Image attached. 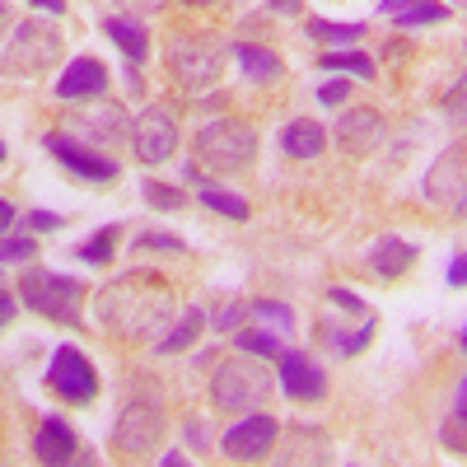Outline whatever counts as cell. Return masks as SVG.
<instances>
[{"mask_svg": "<svg viewBox=\"0 0 467 467\" xmlns=\"http://www.w3.org/2000/svg\"><path fill=\"white\" fill-rule=\"evenodd\" d=\"M444 444L453 453H462V416H453V425H444Z\"/></svg>", "mask_w": 467, "mask_h": 467, "instance_id": "60d3db41", "label": "cell"}, {"mask_svg": "<svg viewBox=\"0 0 467 467\" xmlns=\"http://www.w3.org/2000/svg\"><path fill=\"white\" fill-rule=\"evenodd\" d=\"M108 85H112V75H108V66L99 61V57H75L70 66H66V75L57 80V99H103L108 94Z\"/></svg>", "mask_w": 467, "mask_h": 467, "instance_id": "5bb4252c", "label": "cell"}, {"mask_svg": "<svg viewBox=\"0 0 467 467\" xmlns=\"http://www.w3.org/2000/svg\"><path fill=\"white\" fill-rule=\"evenodd\" d=\"M131 145H136V160L140 164H164L173 160L178 150V122L169 108H145L136 122H131Z\"/></svg>", "mask_w": 467, "mask_h": 467, "instance_id": "30bf717a", "label": "cell"}, {"mask_svg": "<svg viewBox=\"0 0 467 467\" xmlns=\"http://www.w3.org/2000/svg\"><path fill=\"white\" fill-rule=\"evenodd\" d=\"M462 262H467L462 253L449 262V285H453V290H462V285H467V266H462Z\"/></svg>", "mask_w": 467, "mask_h": 467, "instance_id": "ab89813d", "label": "cell"}, {"mask_svg": "<svg viewBox=\"0 0 467 467\" xmlns=\"http://www.w3.org/2000/svg\"><path fill=\"white\" fill-rule=\"evenodd\" d=\"M323 332V346L327 350H337V356H360V350L374 341V332H379V314H360V327L356 332H341V327H318Z\"/></svg>", "mask_w": 467, "mask_h": 467, "instance_id": "7402d4cb", "label": "cell"}, {"mask_svg": "<svg viewBox=\"0 0 467 467\" xmlns=\"http://www.w3.org/2000/svg\"><path fill=\"white\" fill-rule=\"evenodd\" d=\"M10 28V0H0V33Z\"/></svg>", "mask_w": 467, "mask_h": 467, "instance_id": "c3c4849f", "label": "cell"}, {"mask_svg": "<svg viewBox=\"0 0 467 467\" xmlns=\"http://www.w3.org/2000/svg\"><path fill=\"white\" fill-rule=\"evenodd\" d=\"M244 314H248V304H224V308H220V314H215L211 323H215L220 332H234V327L244 323Z\"/></svg>", "mask_w": 467, "mask_h": 467, "instance_id": "8d00e7d4", "label": "cell"}, {"mask_svg": "<svg viewBox=\"0 0 467 467\" xmlns=\"http://www.w3.org/2000/svg\"><path fill=\"white\" fill-rule=\"evenodd\" d=\"M15 308H19V304H15V295H10L5 285H0V327H10V323H15Z\"/></svg>", "mask_w": 467, "mask_h": 467, "instance_id": "f35d334b", "label": "cell"}, {"mask_svg": "<svg viewBox=\"0 0 467 467\" xmlns=\"http://www.w3.org/2000/svg\"><path fill=\"white\" fill-rule=\"evenodd\" d=\"M43 145L52 150V160H57L61 169H70L75 178H85V182H112L117 173H122V169H117V160L89 150L85 140H75V136H66V131H52Z\"/></svg>", "mask_w": 467, "mask_h": 467, "instance_id": "7c38bea8", "label": "cell"}, {"mask_svg": "<svg viewBox=\"0 0 467 467\" xmlns=\"http://www.w3.org/2000/svg\"><path fill=\"white\" fill-rule=\"evenodd\" d=\"M187 440L202 449V444H206V420H187Z\"/></svg>", "mask_w": 467, "mask_h": 467, "instance_id": "ee69618b", "label": "cell"}, {"mask_svg": "<svg viewBox=\"0 0 467 467\" xmlns=\"http://www.w3.org/2000/svg\"><path fill=\"white\" fill-rule=\"evenodd\" d=\"M271 10L276 15H299V0H271Z\"/></svg>", "mask_w": 467, "mask_h": 467, "instance_id": "7dc6e473", "label": "cell"}, {"mask_svg": "<svg viewBox=\"0 0 467 467\" xmlns=\"http://www.w3.org/2000/svg\"><path fill=\"white\" fill-rule=\"evenodd\" d=\"M202 327H206V314H202L197 304H187V314L173 323V332L154 341V356H178V350H187L192 341L202 337Z\"/></svg>", "mask_w": 467, "mask_h": 467, "instance_id": "603a6c76", "label": "cell"}, {"mask_svg": "<svg viewBox=\"0 0 467 467\" xmlns=\"http://www.w3.org/2000/svg\"><path fill=\"white\" fill-rule=\"evenodd\" d=\"M33 10H43V15H66V0H28Z\"/></svg>", "mask_w": 467, "mask_h": 467, "instance_id": "7bdbcfd3", "label": "cell"}, {"mask_svg": "<svg viewBox=\"0 0 467 467\" xmlns=\"http://www.w3.org/2000/svg\"><path fill=\"white\" fill-rule=\"evenodd\" d=\"M182 5H215V0H182Z\"/></svg>", "mask_w": 467, "mask_h": 467, "instance_id": "681fc988", "label": "cell"}, {"mask_svg": "<svg viewBox=\"0 0 467 467\" xmlns=\"http://www.w3.org/2000/svg\"><path fill=\"white\" fill-rule=\"evenodd\" d=\"M5 154H10V145H5V140H0V164H5Z\"/></svg>", "mask_w": 467, "mask_h": 467, "instance_id": "f907efd6", "label": "cell"}, {"mask_svg": "<svg viewBox=\"0 0 467 467\" xmlns=\"http://www.w3.org/2000/svg\"><path fill=\"white\" fill-rule=\"evenodd\" d=\"M411 5H420V0H383L379 10H383L388 19H393V15H402V10H411Z\"/></svg>", "mask_w": 467, "mask_h": 467, "instance_id": "b9f144b4", "label": "cell"}, {"mask_svg": "<svg viewBox=\"0 0 467 467\" xmlns=\"http://www.w3.org/2000/svg\"><path fill=\"white\" fill-rule=\"evenodd\" d=\"M453 5H462V0H453Z\"/></svg>", "mask_w": 467, "mask_h": 467, "instance_id": "816d5d0a", "label": "cell"}, {"mask_svg": "<svg viewBox=\"0 0 467 467\" xmlns=\"http://www.w3.org/2000/svg\"><path fill=\"white\" fill-rule=\"evenodd\" d=\"M271 388H276V383H271L266 365L239 356V360H224L211 374V402L220 411H262L271 402Z\"/></svg>", "mask_w": 467, "mask_h": 467, "instance_id": "5b68a950", "label": "cell"}, {"mask_svg": "<svg viewBox=\"0 0 467 467\" xmlns=\"http://www.w3.org/2000/svg\"><path fill=\"white\" fill-rule=\"evenodd\" d=\"M75 449H80V440H75V431L61 416H47L43 425H37V435H33V458L37 462H70Z\"/></svg>", "mask_w": 467, "mask_h": 467, "instance_id": "e0dca14e", "label": "cell"}, {"mask_svg": "<svg viewBox=\"0 0 467 467\" xmlns=\"http://www.w3.org/2000/svg\"><path fill=\"white\" fill-rule=\"evenodd\" d=\"M276 435H281L276 416L253 411V416H244L239 425H229V431H224L220 453H224V458H234V462H257V458H266V453H271Z\"/></svg>", "mask_w": 467, "mask_h": 467, "instance_id": "8fae6325", "label": "cell"}, {"mask_svg": "<svg viewBox=\"0 0 467 467\" xmlns=\"http://www.w3.org/2000/svg\"><path fill=\"white\" fill-rule=\"evenodd\" d=\"M47 388L61 402H75V407H89L99 398V374L80 346H57V356L47 365Z\"/></svg>", "mask_w": 467, "mask_h": 467, "instance_id": "ba28073f", "label": "cell"}, {"mask_svg": "<svg viewBox=\"0 0 467 467\" xmlns=\"http://www.w3.org/2000/svg\"><path fill=\"white\" fill-rule=\"evenodd\" d=\"M10 224H15V206L0 197V234H10Z\"/></svg>", "mask_w": 467, "mask_h": 467, "instance_id": "bcb514c9", "label": "cell"}, {"mask_svg": "<svg viewBox=\"0 0 467 467\" xmlns=\"http://www.w3.org/2000/svg\"><path fill=\"white\" fill-rule=\"evenodd\" d=\"M308 37H318L327 47H350L356 37H365V24H332V19H308Z\"/></svg>", "mask_w": 467, "mask_h": 467, "instance_id": "83f0119b", "label": "cell"}, {"mask_svg": "<svg viewBox=\"0 0 467 467\" xmlns=\"http://www.w3.org/2000/svg\"><path fill=\"white\" fill-rule=\"evenodd\" d=\"M131 248L136 253H187V244L178 239V234H160V229H145Z\"/></svg>", "mask_w": 467, "mask_h": 467, "instance_id": "1f68e13d", "label": "cell"}, {"mask_svg": "<svg viewBox=\"0 0 467 467\" xmlns=\"http://www.w3.org/2000/svg\"><path fill=\"white\" fill-rule=\"evenodd\" d=\"M323 70H337V75H360V80H374V61L365 52H350V47H332L318 57Z\"/></svg>", "mask_w": 467, "mask_h": 467, "instance_id": "484cf974", "label": "cell"}, {"mask_svg": "<svg viewBox=\"0 0 467 467\" xmlns=\"http://www.w3.org/2000/svg\"><path fill=\"white\" fill-rule=\"evenodd\" d=\"M323 150H327V131H323V122H314V117H299V122H290L281 131L285 160H318Z\"/></svg>", "mask_w": 467, "mask_h": 467, "instance_id": "ac0fdd59", "label": "cell"}, {"mask_svg": "<svg viewBox=\"0 0 467 467\" xmlns=\"http://www.w3.org/2000/svg\"><path fill=\"white\" fill-rule=\"evenodd\" d=\"M140 197L150 211H182L187 206V192H178L169 182H140Z\"/></svg>", "mask_w": 467, "mask_h": 467, "instance_id": "4dcf8cb0", "label": "cell"}, {"mask_svg": "<svg viewBox=\"0 0 467 467\" xmlns=\"http://www.w3.org/2000/svg\"><path fill=\"white\" fill-rule=\"evenodd\" d=\"M19 299L61 327H80L85 323V285L75 276H61V271L47 266H28L19 276Z\"/></svg>", "mask_w": 467, "mask_h": 467, "instance_id": "7a4b0ae2", "label": "cell"}, {"mask_svg": "<svg viewBox=\"0 0 467 467\" xmlns=\"http://www.w3.org/2000/svg\"><path fill=\"white\" fill-rule=\"evenodd\" d=\"M411 262H416V244L398 239V234H383V239H374V248L365 253V266L383 281H398Z\"/></svg>", "mask_w": 467, "mask_h": 467, "instance_id": "2e32d148", "label": "cell"}, {"mask_svg": "<svg viewBox=\"0 0 467 467\" xmlns=\"http://www.w3.org/2000/svg\"><path fill=\"white\" fill-rule=\"evenodd\" d=\"M103 33L112 37L117 47H122V57H127V66L136 70L145 57H150V37H145V28H140V19H127V15H112L108 24H103Z\"/></svg>", "mask_w": 467, "mask_h": 467, "instance_id": "44dd1931", "label": "cell"}, {"mask_svg": "<svg viewBox=\"0 0 467 467\" xmlns=\"http://www.w3.org/2000/svg\"><path fill=\"white\" fill-rule=\"evenodd\" d=\"M346 94H350L346 80H327V85L318 89V103H323V108H337V103H346Z\"/></svg>", "mask_w": 467, "mask_h": 467, "instance_id": "74e56055", "label": "cell"}, {"mask_svg": "<svg viewBox=\"0 0 467 467\" xmlns=\"http://www.w3.org/2000/svg\"><path fill=\"white\" fill-rule=\"evenodd\" d=\"M33 253H37V239H33V234H19V239L0 234V266H5V262H28Z\"/></svg>", "mask_w": 467, "mask_h": 467, "instance_id": "d6a6232c", "label": "cell"}, {"mask_svg": "<svg viewBox=\"0 0 467 467\" xmlns=\"http://www.w3.org/2000/svg\"><path fill=\"white\" fill-rule=\"evenodd\" d=\"M234 346H239L244 356L276 360V356H281V332H266V327H244V332H234Z\"/></svg>", "mask_w": 467, "mask_h": 467, "instance_id": "4316f807", "label": "cell"}, {"mask_svg": "<svg viewBox=\"0 0 467 467\" xmlns=\"http://www.w3.org/2000/svg\"><path fill=\"white\" fill-rule=\"evenodd\" d=\"M449 416H467V383L453 388V411H449Z\"/></svg>", "mask_w": 467, "mask_h": 467, "instance_id": "f6af8a7d", "label": "cell"}, {"mask_svg": "<svg viewBox=\"0 0 467 467\" xmlns=\"http://www.w3.org/2000/svg\"><path fill=\"white\" fill-rule=\"evenodd\" d=\"M379 136H383V117L374 108H356L337 122V145L350 154H369L379 145Z\"/></svg>", "mask_w": 467, "mask_h": 467, "instance_id": "9a60e30c", "label": "cell"}, {"mask_svg": "<svg viewBox=\"0 0 467 467\" xmlns=\"http://www.w3.org/2000/svg\"><path fill=\"white\" fill-rule=\"evenodd\" d=\"M80 131H89L99 145H117L122 136H131V122L117 103H99V108L80 112Z\"/></svg>", "mask_w": 467, "mask_h": 467, "instance_id": "d6986e66", "label": "cell"}, {"mask_svg": "<svg viewBox=\"0 0 467 467\" xmlns=\"http://www.w3.org/2000/svg\"><path fill=\"white\" fill-rule=\"evenodd\" d=\"M281 393L290 402H323L327 398V374L308 350H281Z\"/></svg>", "mask_w": 467, "mask_h": 467, "instance_id": "4fadbf2b", "label": "cell"}, {"mask_svg": "<svg viewBox=\"0 0 467 467\" xmlns=\"http://www.w3.org/2000/svg\"><path fill=\"white\" fill-rule=\"evenodd\" d=\"M117 5H122L127 19H150V15L164 10V0H117Z\"/></svg>", "mask_w": 467, "mask_h": 467, "instance_id": "d590c367", "label": "cell"}, {"mask_svg": "<svg viewBox=\"0 0 467 467\" xmlns=\"http://www.w3.org/2000/svg\"><path fill=\"white\" fill-rule=\"evenodd\" d=\"M24 224H28V234H57L66 220H61L57 211H28V215H24Z\"/></svg>", "mask_w": 467, "mask_h": 467, "instance_id": "836d02e7", "label": "cell"}, {"mask_svg": "<svg viewBox=\"0 0 467 467\" xmlns=\"http://www.w3.org/2000/svg\"><path fill=\"white\" fill-rule=\"evenodd\" d=\"M327 299H332L337 308H346V314H369L365 299H360L356 290H341V285H332V290H327Z\"/></svg>", "mask_w": 467, "mask_h": 467, "instance_id": "e575fe53", "label": "cell"}, {"mask_svg": "<svg viewBox=\"0 0 467 467\" xmlns=\"http://www.w3.org/2000/svg\"><path fill=\"white\" fill-rule=\"evenodd\" d=\"M94 308H99V323L122 341H150V337H164L178 295L154 271H127V276H117L112 285L99 290Z\"/></svg>", "mask_w": 467, "mask_h": 467, "instance_id": "6da1fadb", "label": "cell"}, {"mask_svg": "<svg viewBox=\"0 0 467 467\" xmlns=\"http://www.w3.org/2000/svg\"><path fill=\"white\" fill-rule=\"evenodd\" d=\"M257 154V131L239 117H215L197 131V164L215 169V173H239L253 164Z\"/></svg>", "mask_w": 467, "mask_h": 467, "instance_id": "8992f818", "label": "cell"}, {"mask_svg": "<svg viewBox=\"0 0 467 467\" xmlns=\"http://www.w3.org/2000/svg\"><path fill=\"white\" fill-rule=\"evenodd\" d=\"M248 314H253L257 323H271L281 337H290V332H295V308H290V304H281V299H253V304H248Z\"/></svg>", "mask_w": 467, "mask_h": 467, "instance_id": "f1b7e54d", "label": "cell"}, {"mask_svg": "<svg viewBox=\"0 0 467 467\" xmlns=\"http://www.w3.org/2000/svg\"><path fill=\"white\" fill-rule=\"evenodd\" d=\"M117 244H122V224H103L94 239H85L80 248H75V262H89V266H108Z\"/></svg>", "mask_w": 467, "mask_h": 467, "instance_id": "cb8c5ba5", "label": "cell"}, {"mask_svg": "<svg viewBox=\"0 0 467 467\" xmlns=\"http://www.w3.org/2000/svg\"><path fill=\"white\" fill-rule=\"evenodd\" d=\"M112 435H117V444H122L127 453H150L154 444L164 440V398L140 383L136 393L127 398L122 416H117Z\"/></svg>", "mask_w": 467, "mask_h": 467, "instance_id": "52a82bcc", "label": "cell"}, {"mask_svg": "<svg viewBox=\"0 0 467 467\" xmlns=\"http://www.w3.org/2000/svg\"><path fill=\"white\" fill-rule=\"evenodd\" d=\"M229 52L239 57V66H244V75H248L253 85H276L281 75H285L281 57L271 52V47H257V43H234Z\"/></svg>", "mask_w": 467, "mask_h": 467, "instance_id": "ffe728a7", "label": "cell"}, {"mask_svg": "<svg viewBox=\"0 0 467 467\" xmlns=\"http://www.w3.org/2000/svg\"><path fill=\"white\" fill-rule=\"evenodd\" d=\"M425 202L440 206V211H462V187H467V154H462V140H453L440 160L425 173Z\"/></svg>", "mask_w": 467, "mask_h": 467, "instance_id": "9c48e42d", "label": "cell"}, {"mask_svg": "<svg viewBox=\"0 0 467 467\" xmlns=\"http://www.w3.org/2000/svg\"><path fill=\"white\" fill-rule=\"evenodd\" d=\"M61 47H66V37L57 24L47 19H24L15 28V37L5 43V52H0V70L15 75V80H28V75H43L61 61Z\"/></svg>", "mask_w": 467, "mask_h": 467, "instance_id": "277c9868", "label": "cell"}, {"mask_svg": "<svg viewBox=\"0 0 467 467\" xmlns=\"http://www.w3.org/2000/svg\"><path fill=\"white\" fill-rule=\"evenodd\" d=\"M444 19H449V5H435V0H420V5L393 15L398 28H431V24H444Z\"/></svg>", "mask_w": 467, "mask_h": 467, "instance_id": "f546056e", "label": "cell"}, {"mask_svg": "<svg viewBox=\"0 0 467 467\" xmlns=\"http://www.w3.org/2000/svg\"><path fill=\"white\" fill-rule=\"evenodd\" d=\"M224 52L229 43L220 33H173L164 57H169V75L187 94H206L224 75Z\"/></svg>", "mask_w": 467, "mask_h": 467, "instance_id": "3957f363", "label": "cell"}, {"mask_svg": "<svg viewBox=\"0 0 467 467\" xmlns=\"http://www.w3.org/2000/svg\"><path fill=\"white\" fill-rule=\"evenodd\" d=\"M202 187V206H211L215 215H229V220H248V202L239 197V192H229V187H220V182H197Z\"/></svg>", "mask_w": 467, "mask_h": 467, "instance_id": "d4e9b609", "label": "cell"}]
</instances>
